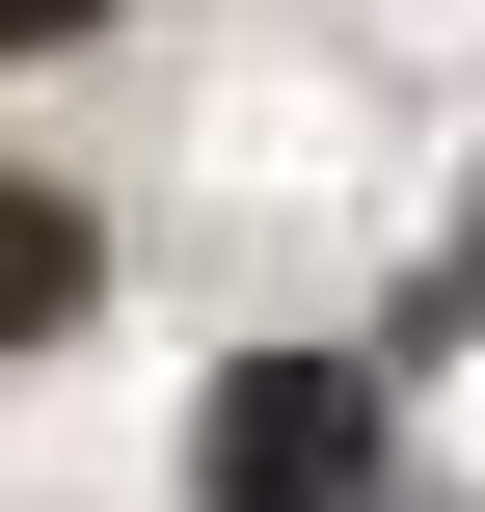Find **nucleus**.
Returning <instances> with one entry per match:
<instances>
[{"label":"nucleus","mask_w":485,"mask_h":512,"mask_svg":"<svg viewBox=\"0 0 485 512\" xmlns=\"http://www.w3.org/2000/svg\"><path fill=\"white\" fill-rule=\"evenodd\" d=\"M189 486L216 512H378V378H351V351H243V378L189 405Z\"/></svg>","instance_id":"obj_1"},{"label":"nucleus","mask_w":485,"mask_h":512,"mask_svg":"<svg viewBox=\"0 0 485 512\" xmlns=\"http://www.w3.org/2000/svg\"><path fill=\"white\" fill-rule=\"evenodd\" d=\"M81 297H108V243H81V216H54V189H27V162H0V351H54V324H81Z\"/></svg>","instance_id":"obj_2"},{"label":"nucleus","mask_w":485,"mask_h":512,"mask_svg":"<svg viewBox=\"0 0 485 512\" xmlns=\"http://www.w3.org/2000/svg\"><path fill=\"white\" fill-rule=\"evenodd\" d=\"M81 27H108V0H0V54H81Z\"/></svg>","instance_id":"obj_3"}]
</instances>
